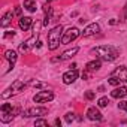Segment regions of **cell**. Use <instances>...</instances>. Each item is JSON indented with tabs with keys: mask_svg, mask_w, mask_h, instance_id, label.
Returning a JSON list of instances; mask_svg holds the SVG:
<instances>
[{
	"mask_svg": "<svg viewBox=\"0 0 127 127\" xmlns=\"http://www.w3.org/2000/svg\"><path fill=\"white\" fill-rule=\"evenodd\" d=\"M91 55H96L99 60H105V61H114L118 57V51L114 46H96L91 49Z\"/></svg>",
	"mask_w": 127,
	"mask_h": 127,
	"instance_id": "6da1fadb",
	"label": "cell"
},
{
	"mask_svg": "<svg viewBox=\"0 0 127 127\" xmlns=\"http://www.w3.org/2000/svg\"><path fill=\"white\" fill-rule=\"evenodd\" d=\"M61 37H63V27H61V26L54 27V29L48 33V48H49L51 51L57 49V48L60 46Z\"/></svg>",
	"mask_w": 127,
	"mask_h": 127,
	"instance_id": "7a4b0ae2",
	"label": "cell"
},
{
	"mask_svg": "<svg viewBox=\"0 0 127 127\" xmlns=\"http://www.w3.org/2000/svg\"><path fill=\"white\" fill-rule=\"evenodd\" d=\"M18 112H20L18 108H12V105L3 103L2 108H0V114H2V115H0V120H2L3 123H9Z\"/></svg>",
	"mask_w": 127,
	"mask_h": 127,
	"instance_id": "3957f363",
	"label": "cell"
},
{
	"mask_svg": "<svg viewBox=\"0 0 127 127\" xmlns=\"http://www.w3.org/2000/svg\"><path fill=\"white\" fill-rule=\"evenodd\" d=\"M24 88H26V84H24L23 81H15L8 90H5V91L2 93V97H3V99H8V97H11V96H15V94H18V93H21Z\"/></svg>",
	"mask_w": 127,
	"mask_h": 127,
	"instance_id": "277c9868",
	"label": "cell"
},
{
	"mask_svg": "<svg viewBox=\"0 0 127 127\" xmlns=\"http://www.w3.org/2000/svg\"><path fill=\"white\" fill-rule=\"evenodd\" d=\"M78 36H79V30H78L76 27H70V29H67L66 32H63L61 43H63V45H67V43L73 42Z\"/></svg>",
	"mask_w": 127,
	"mask_h": 127,
	"instance_id": "5b68a950",
	"label": "cell"
},
{
	"mask_svg": "<svg viewBox=\"0 0 127 127\" xmlns=\"http://www.w3.org/2000/svg\"><path fill=\"white\" fill-rule=\"evenodd\" d=\"M54 99V94L51 93V91H39L34 97H33V100L36 102V103H46V102H51Z\"/></svg>",
	"mask_w": 127,
	"mask_h": 127,
	"instance_id": "8992f818",
	"label": "cell"
},
{
	"mask_svg": "<svg viewBox=\"0 0 127 127\" xmlns=\"http://www.w3.org/2000/svg\"><path fill=\"white\" fill-rule=\"evenodd\" d=\"M46 112H48L46 108H29L26 112H23V117H27V118H30V117H40V115H45Z\"/></svg>",
	"mask_w": 127,
	"mask_h": 127,
	"instance_id": "52a82bcc",
	"label": "cell"
},
{
	"mask_svg": "<svg viewBox=\"0 0 127 127\" xmlns=\"http://www.w3.org/2000/svg\"><path fill=\"white\" fill-rule=\"evenodd\" d=\"M99 32H100V27H99V24H96V23H91V24H88V26L84 29V32H81V34H82L84 37H88V36L97 34Z\"/></svg>",
	"mask_w": 127,
	"mask_h": 127,
	"instance_id": "ba28073f",
	"label": "cell"
},
{
	"mask_svg": "<svg viewBox=\"0 0 127 127\" xmlns=\"http://www.w3.org/2000/svg\"><path fill=\"white\" fill-rule=\"evenodd\" d=\"M78 70L76 69H70V70H67L64 75H63V82L64 84H72V82H75L76 79H78Z\"/></svg>",
	"mask_w": 127,
	"mask_h": 127,
	"instance_id": "9c48e42d",
	"label": "cell"
},
{
	"mask_svg": "<svg viewBox=\"0 0 127 127\" xmlns=\"http://www.w3.org/2000/svg\"><path fill=\"white\" fill-rule=\"evenodd\" d=\"M87 117H88V120H91V121H100V120H102V114H100V111H99L97 108H88Z\"/></svg>",
	"mask_w": 127,
	"mask_h": 127,
	"instance_id": "30bf717a",
	"label": "cell"
},
{
	"mask_svg": "<svg viewBox=\"0 0 127 127\" xmlns=\"http://www.w3.org/2000/svg\"><path fill=\"white\" fill-rule=\"evenodd\" d=\"M112 75L117 76V78H120L121 81H127V67L126 66H120V67H117L112 72Z\"/></svg>",
	"mask_w": 127,
	"mask_h": 127,
	"instance_id": "8fae6325",
	"label": "cell"
},
{
	"mask_svg": "<svg viewBox=\"0 0 127 127\" xmlns=\"http://www.w3.org/2000/svg\"><path fill=\"white\" fill-rule=\"evenodd\" d=\"M18 24H20V29L26 32V30H29V29L32 27V24H33V20H32L30 17H21Z\"/></svg>",
	"mask_w": 127,
	"mask_h": 127,
	"instance_id": "7c38bea8",
	"label": "cell"
},
{
	"mask_svg": "<svg viewBox=\"0 0 127 127\" xmlns=\"http://www.w3.org/2000/svg\"><path fill=\"white\" fill-rule=\"evenodd\" d=\"M111 96H112L114 99H121V97L127 96V87H118V88L112 90V91H111Z\"/></svg>",
	"mask_w": 127,
	"mask_h": 127,
	"instance_id": "4fadbf2b",
	"label": "cell"
},
{
	"mask_svg": "<svg viewBox=\"0 0 127 127\" xmlns=\"http://www.w3.org/2000/svg\"><path fill=\"white\" fill-rule=\"evenodd\" d=\"M102 67V61L97 58V60H93V61H88L87 63V66H85V69L87 70H90V72H94V70H99Z\"/></svg>",
	"mask_w": 127,
	"mask_h": 127,
	"instance_id": "5bb4252c",
	"label": "cell"
},
{
	"mask_svg": "<svg viewBox=\"0 0 127 127\" xmlns=\"http://www.w3.org/2000/svg\"><path fill=\"white\" fill-rule=\"evenodd\" d=\"M5 58L11 63V67H14V64H15V61H17V58H18V55H17V52L15 51H12V49H8L6 52H5Z\"/></svg>",
	"mask_w": 127,
	"mask_h": 127,
	"instance_id": "9a60e30c",
	"label": "cell"
},
{
	"mask_svg": "<svg viewBox=\"0 0 127 127\" xmlns=\"http://www.w3.org/2000/svg\"><path fill=\"white\" fill-rule=\"evenodd\" d=\"M78 51H79L78 46H75V48H72V49H67V51H64V52L60 55V60H69V58H72Z\"/></svg>",
	"mask_w": 127,
	"mask_h": 127,
	"instance_id": "2e32d148",
	"label": "cell"
},
{
	"mask_svg": "<svg viewBox=\"0 0 127 127\" xmlns=\"http://www.w3.org/2000/svg\"><path fill=\"white\" fill-rule=\"evenodd\" d=\"M12 18H14L12 11H8V12L3 15V18H2V27H8V26L12 23Z\"/></svg>",
	"mask_w": 127,
	"mask_h": 127,
	"instance_id": "e0dca14e",
	"label": "cell"
},
{
	"mask_svg": "<svg viewBox=\"0 0 127 127\" xmlns=\"http://www.w3.org/2000/svg\"><path fill=\"white\" fill-rule=\"evenodd\" d=\"M24 8L29 12H34L36 11V0H24Z\"/></svg>",
	"mask_w": 127,
	"mask_h": 127,
	"instance_id": "ac0fdd59",
	"label": "cell"
},
{
	"mask_svg": "<svg viewBox=\"0 0 127 127\" xmlns=\"http://www.w3.org/2000/svg\"><path fill=\"white\" fill-rule=\"evenodd\" d=\"M34 40H36V36H33L32 39H29L27 42H24V43H23V45L20 46V51H21V52H24V51H27V49H29V48H30V46L33 45V42H34Z\"/></svg>",
	"mask_w": 127,
	"mask_h": 127,
	"instance_id": "d6986e66",
	"label": "cell"
},
{
	"mask_svg": "<svg viewBox=\"0 0 127 127\" xmlns=\"http://www.w3.org/2000/svg\"><path fill=\"white\" fill-rule=\"evenodd\" d=\"M108 82H109V84H111V85H120V82H121V79H120V78H117V76H114V75H112V76H111V78H109V79H108Z\"/></svg>",
	"mask_w": 127,
	"mask_h": 127,
	"instance_id": "ffe728a7",
	"label": "cell"
},
{
	"mask_svg": "<svg viewBox=\"0 0 127 127\" xmlns=\"http://www.w3.org/2000/svg\"><path fill=\"white\" fill-rule=\"evenodd\" d=\"M108 103H109V99H108V97H102V99H99V102H97V105H99L100 108L108 106Z\"/></svg>",
	"mask_w": 127,
	"mask_h": 127,
	"instance_id": "44dd1931",
	"label": "cell"
},
{
	"mask_svg": "<svg viewBox=\"0 0 127 127\" xmlns=\"http://www.w3.org/2000/svg\"><path fill=\"white\" fill-rule=\"evenodd\" d=\"M73 120H75V114H73V112H67V114H66V121H67V123H72Z\"/></svg>",
	"mask_w": 127,
	"mask_h": 127,
	"instance_id": "7402d4cb",
	"label": "cell"
},
{
	"mask_svg": "<svg viewBox=\"0 0 127 127\" xmlns=\"http://www.w3.org/2000/svg\"><path fill=\"white\" fill-rule=\"evenodd\" d=\"M94 96H96L94 91H87V93H85V99H87V100H93Z\"/></svg>",
	"mask_w": 127,
	"mask_h": 127,
	"instance_id": "603a6c76",
	"label": "cell"
},
{
	"mask_svg": "<svg viewBox=\"0 0 127 127\" xmlns=\"http://www.w3.org/2000/svg\"><path fill=\"white\" fill-rule=\"evenodd\" d=\"M34 126L37 127V126H48V121L46 120H36L34 121Z\"/></svg>",
	"mask_w": 127,
	"mask_h": 127,
	"instance_id": "cb8c5ba5",
	"label": "cell"
},
{
	"mask_svg": "<svg viewBox=\"0 0 127 127\" xmlns=\"http://www.w3.org/2000/svg\"><path fill=\"white\" fill-rule=\"evenodd\" d=\"M118 108H120V109H126V111H127V102H120V103H118Z\"/></svg>",
	"mask_w": 127,
	"mask_h": 127,
	"instance_id": "d4e9b609",
	"label": "cell"
},
{
	"mask_svg": "<svg viewBox=\"0 0 127 127\" xmlns=\"http://www.w3.org/2000/svg\"><path fill=\"white\" fill-rule=\"evenodd\" d=\"M15 14H17V15H21V8H20V6L15 8Z\"/></svg>",
	"mask_w": 127,
	"mask_h": 127,
	"instance_id": "484cf974",
	"label": "cell"
},
{
	"mask_svg": "<svg viewBox=\"0 0 127 127\" xmlns=\"http://www.w3.org/2000/svg\"><path fill=\"white\" fill-rule=\"evenodd\" d=\"M124 18L127 20V3H126V6H124Z\"/></svg>",
	"mask_w": 127,
	"mask_h": 127,
	"instance_id": "4316f807",
	"label": "cell"
},
{
	"mask_svg": "<svg viewBox=\"0 0 127 127\" xmlns=\"http://www.w3.org/2000/svg\"><path fill=\"white\" fill-rule=\"evenodd\" d=\"M48 2H51V0H48Z\"/></svg>",
	"mask_w": 127,
	"mask_h": 127,
	"instance_id": "83f0119b",
	"label": "cell"
}]
</instances>
